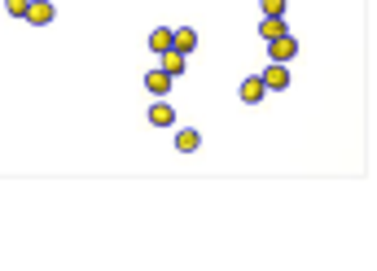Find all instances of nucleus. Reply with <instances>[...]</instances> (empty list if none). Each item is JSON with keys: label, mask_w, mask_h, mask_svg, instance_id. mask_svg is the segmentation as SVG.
I'll use <instances>...</instances> for the list:
<instances>
[{"label": "nucleus", "mask_w": 377, "mask_h": 271, "mask_svg": "<svg viewBox=\"0 0 377 271\" xmlns=\"http://www.w3.org/2000/svg\"><path fill=\"white\" fill-rule=\"evenodd\" d=\"M27 5H31V0H5V13L22 18V13H27Z\"/></svg>", "instance_id": "nucleus-13"}, {"label": "nucleus", "mask_w": 377, "mask_h": 271, "mask_svg": "<svg viewBox=\"0 0 377 271\" xmlns=\"http://www.w3.org/2000/svg\"><path fill=\"white\" fill-rule=\"evenodd\" d=\"M237 96H241V101H246V105H259V101H263V96H268V88H263V79H259V75H250V79H241V88H237Z\"/></svg>", "instance_id": "nucleus-4"}, {"label": "nucleus", "mask_w": 377, "mask_h": 271, "mask_svg": "<svg viewBox=\"0 0 377 271\" xmlns=\"http://www.w3.org/2000/svg\"><path fill=\"white\" fill-rule=\"evenodd\" d=\"M149 122H154V127H171L175 122V110L167 105V96H158V101L149 105Z\"/></svg>", "instance_id": "nucleus-6"}, {"label": "nucleus", "mask_w": 377, "mask_h": 271, "mask_svg": "<svg viewBox=\"0 0 377 271\" xmlns=\"http://www.w3.org/2000/svg\"><path fill=\"white\" fill-rule=\"evenodd\" d=\"M263 18H285V0H259Z\"/></svg>", "instance_id": "nucleus-12"}, {"label": "nucleus", "mask_w": 377, "mask_h": 271, "mask_svg": "<svg viewBox=\"0 0 377 271\" xmlns=\"http://www.w3.org/2000/svg\"><path fill=\"white\" fill-rule=\"evenodd\" d=\"M294 53H298V40H294L290 31L276 35V40H268V57H272V62H290Z\"/></svg>", "instance_id": "nucleus-3"}, {"label": "nucleus", "mask_w": 377, "mask_h": 271, "mask_svg": "<svg viewBox=\"0 0 377 271\" xmlns=\"http://www.w3.org/2000/svg\"><path fill=\"white\" fill-rule=\"evenodd\" d=\"M171 48H175V53H193V48H197V31L193 27H175L171 31Z\"/></svg>", "instance_id": "nucleus-5"}, {"label": "nucleus", "mask_w": 377, "mask_h": 271, "mask_svg": "<svg viewBox=\"0 0 377 271\" xmlns=\"http://www.w3.org/2000/svg\"><path fill=\"white\" fill-rule=\"evenodd\" d=\"M197 144H202V132H197V127H180V132H175V149H180V154H193Z\"/></svg>", "instance_id": "nucleus-8"}, {"label": "nucleus", "mask_w": 377, "mask_h": 271, "mask_svg": "<svg viewBox=\"0 0 377 271\" xmlns=\"http://www.w3.org/2000/svg\"><path fill=\"white\" fill-rule=\"evenodd\" d=\"M171 48V27H154V35H149V53H167Z\"/></svg>", "instance_id": "nucleus-10"}, {"label": "nucleus", "mask_w": 377, "mask_h": 271, "mask_svg": "<svg viewBox=\"0 0 377 271\" xmlns=\"http://www.w3.org/2000/svg\"><path fill=\"white\" fill-rule=\"evenodd\" d=\"M171 83H175V79L167 75L163 66H158V70H149V75H145V88L154 92V96H167V92H171Z\"/></svg>", "instance_id": "nucleus-7"}, {"label": "nucleus", "mask_w": 377, "mask_h": 271, "mask_svg": "<svg viewBox=\"0 0 377 271\" xmlns=\"http://www.w3.org/2000/svg\"><path fill=\"white\" fill-rule=\"evenodd\" d=\"M22 18H27L31 27H48V22L58 18V9H53V0H31V5H27V13H22Z\"/></svg>", "instance_id": "nucleus-2"}, {"label": "nucleus", "mask_w": 377, "mask_h": 271, "mask_svg": "<svg viewBox=\"0 0 377 271\" xmlns=\"http://www.w3.org/2000/svg\"><path fill=\"white\" fill-rule=\"evenodd\" d=\"M259 35H263V40L285 35V18H263V22H259Z\"/></svg>", "instance_id": "nucleus-11"}, {"label": "nucleus", "mask_w": 377, "mask_h": 271, "mask_svg": "<svg viewBox=\"0 0 377 271\" xmlns=\"http://www.w3.org/2000/svg\"><path fill=\"white\" fill-rule=\"evenodd\" d=\"M163 57V70L175 79V75H185V53H175V48H167V53H158Z\"/></svg>", "instance_id": "nucleus-9"}, {"label": "nucleus", "mask_w": 377, "mask_h": 271, "mask_svg": "<svg viewBox=\"0 0 377 271\" xmlns=\"http://www.w3.org/2000/svg\"><path fill=\"white\" fill-rule=\"evenodd\" d=\"M259 79H263L268 92H285V88H290V62H272Z\"/></svg>", "instance_id": "nucleus-1"}]
</instances>
